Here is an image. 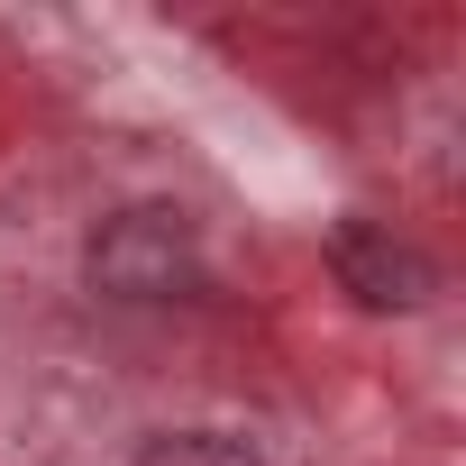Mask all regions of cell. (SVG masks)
<instances>
[{
  "instance_id": "obj_1",
  "label": "cell",
  "mask_w": 466,
  "mask_h": 466,
  "mask_svg": "<svg viewBox=\"0 0 466 466\" xmlns=\"http://www.w3.org/2000/svg\"><path fill=\"white\" fill-rule=\"evenodd\" d=\"M83 275L101 302H174L201 284V248H192V219L183 210H119L92 228V248H83Z\"/></svg>"
},
{
  "instance_id": "obj_2",
  "label": "cell",
  "mask_w": 466,
  "mask_h": 466,
  "mask_svg": "<svg viewBox=\"0 0 466 466\" xmlns=\"http://www.w3.org/2000/svg\"><path fill=\"white\" fill-rule=\"evenodd\" d=\"M329 266H339V284L366 302V311H420L430 302V257L411 248V238H393L384 219H339L329 228Z\"/></svg>"
},
{
  "instance_id": "obj_3",
  "label": "cell",
  "mask_w": 466,
  "mask_h": 466,
  "mask_svg": "<svg viewBox=\"0 0 466 466\" xmlns=\"http://www.w3.org/2000/svg\"><path fill=\"white\" fill-rule=\"evenodd\" d=\"M137 466H257V448L228 439V430H165L137 448Z\"/></svg>"
}]
</instances>
